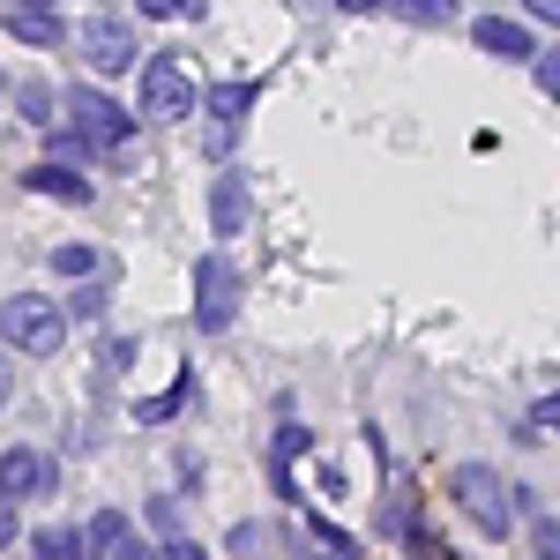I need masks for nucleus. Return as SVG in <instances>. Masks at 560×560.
<instances>
[{"label": "nucleus", "instance_id": "obj_11", "mask_svg": "<svg viewBox=\"0 0 560 560\" xmlns=\"http://www.w3.org/2000/svg\"><path fill=\"white\" fill-rule=\"evenodd\" d=\"M306 448H314V433H306L300 419H284V427H277V441H269V478H277V493H284V509H306V493L292 486V464H300Z\"/></svg>", "mask_w": 560, "mask_h": 560}, {"label": "nucleus", "instance_id": "obj_35", "mask_svg": "<svg viewBox=\"0 0 560 560\" xmlns=\"http://www.w3.org/2000/svg\"><path fill=\"white\" fill-rule=\"evenodd\" d=\"M0 90H8V75H0Z\"/></svg>", "mask_w": 560, "mask_h": 560}, {"label": "nucleus", "instance_id": "obj_33", "mask_svg": "<svg viewBox=\"0 0 560 560\" xmlns=\"http://www.w3.org/2000/svg\"><path fill=\"white\" fill-rule=\"evenodd\" d=\"M374 8H388V0H337V15H374Z\"/></svg>", "mask_w": 560, "mask_h": 560}, {"label": "nucleus", "instance_id": "obj_26", "mask_svg": "<svg viewBox=\"0 0 560 560\" xmlns=\"http://www.w3.org/2000/svg\"><path fill=\"white\" fill-rule=\"evenodd\" d=\"M530 83H538V90H546V97L560 105V45H553V52H538V60H530Z\"/></svg>", "mask_w": 560, "mask_h": 560}, {"label": "nucleus", "instance_id": "obj_17", "mask_svg": "<svg viewBox=\"0 0 560 560\" xmlns=\"http://www.w3.org/2000/svg\"><path fill=\"white\" fill-rule=\"evenodd\" d=\"M388 15H396L404 31H448V23L464 15V0H388Z\"/></svg>", "mask_w": 560, "mask_h": 560}, {"label": "nucleus", "instance_id": "obj_6", "mask_svg": "<svg viewBox=\"0 0 560 560\" xmlns=\"http://www.w3.org/2000/svg\"><path fill=\"white\" fill-rule=\"evenodd\" d=\"M52 486H60V464H52V448L38 441H15V448H0V501H52Z\"/></svg>", "mask_w": 560, "mask_h": 560}, {"label": "nucleus", "instance_id": "obj_30", "mask_svg": "<svg viewBox=\"0 0 560 560\" xmlns=\"http://www.w3.org/2000/svg\"><path fill=\"white\" fill-rule=\"evenodd\" d=\"M523 15H538L546 31H560V0H523Z\"/></svg>", "mask_w": 560, "mask_h": 560}, {"label": "nucleus", "instance_id": "obj_3", "mask_svg": "<svg viewBox=\"0 0 560 560\" xmlns=\"http://www.w3.org/2000/svg\"><path fill=\"white\" fill-rule=\"evenodd\" d=\"M202 105V90H195V68L179 60V52H158V60H142V97H135V120H158V128H173Z\"/></svg>", "mask_w": 560, "mask_h": 560}, {"label": "nucleus", "instance_id": "obj_13", "mask_svg": "<svg viewBox=\"0 0 560 560\" xmlns=\"http://www.w3.org/2000/svg\"><path fill=\"white\" fill-rule=\"evenodd\" d=\"M83 546H90V553H120V560L150 553V538H135V523L120 516V509H97V516L83 523Z\"/></svg>", "mask_w": 560, "mask_h": 560}, {"label": "nucleus", "instance_id": "obj_29", "mask_svg": "<svg viewBox=\"0 0 560 560\" xmlns=\"http://www.w3.org/2000/svg\"><path fill=\"white\" fill-rule=\"evenodd\" d=\"M530 546H538L546 560H560V523H538V530H530Z\"/></svg>", "mask_w": 560, "mask_h": 560}, {"label": "nucleus", "instance_id": "obj_7", "mask_svg": "<svg viewBox=\"0 0 560 560\" xmlns=\"http://www.w3.org/2000/svg\"><path fill=\"white\" fill-rule=\"evenodd\" d=\"M75 45H83L90 75H128V68H135V31L120 23V15H90Z\"/></svg>", "mask_w": 560, "mask_h": 560}, {"label": "nucleus", "instance_id": "obj_18", "mask_svg": "<svg viewBox=\"0 0 560 560\" xmlns=\"http://www.w3.org/2000/svg\"><path fill=\"white\" fill-rule=\"evenodd\" d=\"M45 269L75 284V277H105V269H113V255H97V247H83V240H60V247L45 255Z\"/></svg>", "mask_w": 560, "mask_h": 560}, {"label": "nucleus", "instance_id": "obj_15", "mask_svg": "<svg viewBox=\"0 0 560 560\" xmlns=\"http://www.w3.org/2000/svg\"><path fill=\"white\" fill-rule=\"evenodd\" d=\"M261 90H269L261 75H247V83H210V90H202V113H210V120H247Z\"/></svg>", "mask_w": 560, "mask_h": 560}, {"label": "nucleus", "instance_id": "obj_8", "mask_svg": "<svg viewBox=\"0 0 560 560\" xmlns=\"http://www.w3.org/2000/svg\"><path fill=\"white\" fill-rule=\"evenodd\" d=\"M23 187L31 195H45V202H68V210H83V202H97V187H90L83 165H60V158H38L31 173H23Z\"/></svg>", "mask_w": 560, "mask_h": 560}, {"label": "nucleus", "instance_id": "obj_16", "mask_svg": "<svg viewBox=\"0 0 560 560\" xmlns=\"http://www.w3.org/2000/svg\"><path fill=\"white\" fill-rule=\"evenodd\" d=\"M187 404H195V366H179L165 396H142V404H135V419H142V427H173Z\"/></svg>", "mask_w": 560, "mask_h": 560}, {"label": "nucleus", "instance_id": "obj_27", "mask_svg": "<svg viewBox=\"0 0 560 560\" xmlns=\"http://www.w3.org/2000/svg\"><path fill=\"white\" fill-rule=\"evenodd\" d=\"M135 15L165 23V15H202V0H135Z\"/></svg>", "mask_w": 560, "mask_h": 560}, {"label": "nucleus", "instance_id": "obj_5", "mask_svg": "<svg viewBox=\"0 0 560 560\" xmlns=\"http://www.w3.org/2000/svg\"><path fill=\"white\" fill-rule=\"evenodd\" d=\"M60 105H68V120H75L97 150H128L135 142V113L113 90H60Z\"/></svg>", "mask_w": 560, "mask_h": 560}, {"label": "nucleus", "instance_id": "obj_28", "mask_svg": "<svg viewBox=\"0 0 560 560\" xmlns=\"http://www.w3.org/2000/svg\"><path fill=\"white\" fill-rule=\"evenodd\" d=\"M530 427H538V433L560 427V388H553V396H530Z\"/></svg>", "mask_w": 560, "mask_h": 560}, {"label": "nucleus", "instance_id": "obj_32", "mask_svg": "<svg viewBox=\"0 0 560 560\" xmlns=\"http://www.w3.org/2000/svg\"><path fill=\"white\" fill-rule=\"evenodd\" d=\"M15 404V374H8V345H0V411Z\"/></svg>", "mask_w": 560, "mask_h": 560}, {"label": "nucleus", "instance_id": "obj_34", "mask_svg": "<svg viewBox=\"0 0 560 560\" xmlns=\"http://www.w3.org/2000/svg\"><path fill=\"white\" fill-rule=\"evenodd\" d=\"M8 8H52V0H8Z\"/></svg>", "mask_w": 560, "mask_h": 560}, {"label": "nucleus", "instance_id": "obj_9", "mask_svg": "<svg viewBox=\"0 0 560 560\" xmlns=\"http://www.w3.org/2000/svg\"><path fill=\"white\" fill-rule=\"evenodd\" d=\"M471 45H478V52H493V60H516V68H530V60H538V38L523 31L516 15H478V23H471Z\"/></svg>", "mask_w": 560, "mask_h": 560}, {"label": "nucleus", "instance_id": "obj_21", "mask_svg": "<svg viewBox=\"0 0 560 560\" xmlns=\"http://www.w3.org/2000/svg\"><path fill=\"white\" fill-rule=\"evenodd\" d=\"M15 113H23L31 128H52V113H60V83H15Z\"/></svg>", "mask_w": 560, "mask_h": 560}, {"label": "nucleus", "instance_id": "obj_12", "mask_svg": "<svg viewBox=\"0 0 560 560\" xmlns=\"http://www.w3.org/2000/svg\"><path fill=\"white\" fill-rule=\"evenodd\" d=\"M382 530L388 538H404V546H433L427 530H419V493H411V478L388 471V493H382Z\"/></svg>", "mask_w": 560, "mask_h": 560}, {"label": "nucleus", "instance_id": "obj_2", "mask_svg": "<svg viewBox=\"0 0 560 560\" xmlns=\"http://www.w3.org/2000/svg\"><path fill=\"white\" fill-rule=\"evenodd\" d=\"M0 345L23 351V359H60V345H68V306L45 300V292H8L0 300Z\"/></svg>", "mask_w": 560, "mask_h": 560}, {"label": "nucleus", "instance_id": "obj_22", "mask_svg": "<svg viewBox=\"0 0 560 560\" xmlns=\"http://www.w3.org/2000/svg\"><path fill=\"white\" fill-rule=\"evenodd\" d=\"M113 306V269L105 277H75V306H68V322H97Z\"/></svg>", "mask_w": 560, "mask_h": 560}, {"label": "nucleus", "instance_id": "obj_23", "mask_svg": "<svg viewBox=\"0 0 560 560\" xmlns=\"http://www.w3.org/2000/svg\"><path fill=\"white\" fill-rule=\"evenodd\" d=\"M45 158H60V165H90L97 142H90L83 128H60V135H45Z\"/></svg>", "mask_w": 560, "mask_h": 560}, {"label": "nucleus", "instance_id": "obj_10", "mask_svg": "<svg viewBox=\"0 0 560 560\" xmlns=\"http://www.w3.org/2000/svg\"><path fill=\"white\" fill-rule=\"evenodd\" d=\"M247 217H255V202H247V179L232 173V165H217V187H210V240L224 247V240H232Z\"/></svg>", "mask_w": 560, "mask_h": 560}, {"label": "nucleus", "instance_id": "obj_20", "mask_svg": "<svg viewBox=\"0 0 560 560\" xmlns=\"http://www.w3.org/2000/svg\"><path fill=\"white\" fill-rule=\"evenodd\" d=\"M8 38H23V45H60L68 38V31H60V15H52V8H8Z\"/></svg>", "mask_w": 560, "mask_h": 560}, {"label": "nucleus", "instance_id": "obj_19", "mask_svg": "<svg viewBox=\"0 0 560 560\" xmlns=\"http://www.w3.org/2000/svg\"><path fill=\"white\" fill-rule=\"evenodd\" d=\"M150 530H158V538H150L158 553H173V560H202V546H195V538L179 530V516H173V501H165V493L150 501Z\"/></svg>", "mask_w": 560, "mask_h": 560}, {"label": "nucleus", "instance_id": "obj_24", "mask_svg": "<svg viewBox=\"0 0 560 560\" xmlns=\"http://www.w3.org/2000/svg\"><path fill=\"white\" fill-rule=\"evenodd\" d=\"M300 516H306V538H314L322 553H359V538H351V530H337L322 509H300Z\"/></svg>", "mask_w": 560, "mask_h": 560}, {"label": "nucleus", "instance_id": "obj_1", "mask_svg": "<svg viewBox=\"0 0 560 560\" xmlns=\"http://www.w3.org/2000/svg\"><path fill=\"white\" fill-rule=\"evenodd\" d=\"M448 501H456V509L471 516V530H478V538H493V546L516 530V509H530L493 464H456V471H448Z\"/></svg>", "mask_w": 560, "mask_h": 560}, {"label": "nucleus", "instance_id": "obj_14", "mask_svg": "<svg viewBox=\"0 0 560 560\" xmlns=\"http://www.w3.org/2000/svg\"><path fill=\"white\" fill-rule=\"evenodd\" d=\"M292 546L300 538L277 516H247V523H232V538H224V553H292Z\"/></svg>", "mask_w": 560, "mask_h": 560}, {"label": "nucleus", "instance_id": "obj_4", "mask_svg": "<svg viewBox=\"0 0 560 560\" xmlns=\"http://www.w3.org/2000/svg\"><path fill=\"white\" fill-rule=\"evenodd\" d=\"M240 269L224 261V247H210V255L195 261V329L202 337H224V329H240Z\"/></svg>", "mask_w": 560, "mask_h": 560}, {"label": "nucleus", "instance_id": "obj_25", "mask_svg": "<svg viewBox=\"0 0 560 560\" xmlns=\"http://www.w3.org/2000/svg\"><path fill=\"white\" fill-rule=\"evenodd\" d=\"M31 553H45V560H75V553H90V546H83V530H38V538H31Z\"/></svg>", "mask_w": 560, "mask_h": 560}, {"label": "nucleus", "instance_id": "obj_31", "mask_svg": "<svg viewBox=\"0 0 560 560\" xmlns=\"http://www.w3.org/2000/svg\"><path fill=\"white\" fill-rule=\"evenodd\" d=\"M23 530H15V501H0V546H15Z\"/></svg>", "mask_w": 560, "mask_h": 560}]
</instances>
